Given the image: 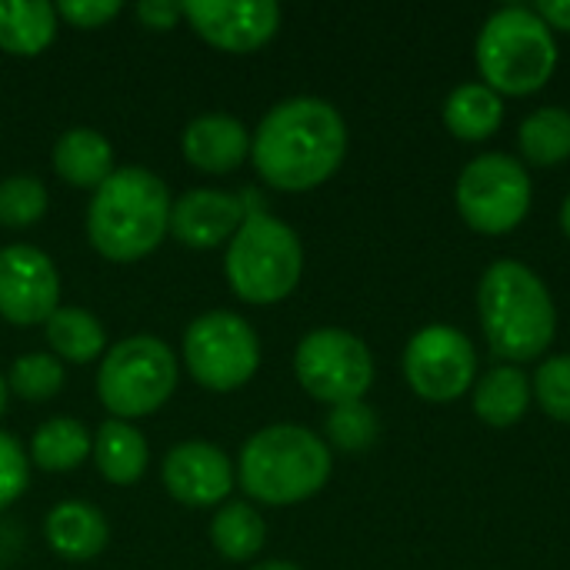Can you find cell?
<instances>
[{"label": "cell", "instance_id": "6da1fadb", "mask_svg": "<svg viewBox=\"0 0 570 570\" xmlns=\"http://www.w3.org/2000/svg\"><path fill=\"white\" fill-rule=\"evenodd\" d=\"M347 154V124L321 97H291L267 110L250 137V160L267 187L304 194L337 174Z\"/></svg>", "mask_w": 570, "mask_h": 570}, {"label": "cell", "instance_id": "7a4b0ae2", "mask_svg": "<svg viewBox=\"0 0 570 570\" xmlns=\"http://www.w3.org/2000/svg\"><path fill=\"white\" fill-rule=\"evenodd\" d=\"M478 314L491 351L508 364L538 361L558 334L548 284L521 261H494L478 284Z\"/></svg>", "mask_w": 570, "mask_h": 570}, {"label": "cell", "instance_id": "3957f363", "mask_svg": "<svg viewBox=\"0 0 570 570\" xmlns=\"http://www.w3.org/2000/svg\"><path fill=\"white\" fill-rule=\"evenodd\" d=\"M167 184L144 167L114 170L87 207V237L107 261L127 264L147 257L170 227Z\"/></svg>", "mask_w": 570, "mask_h": 570}, {"label": "cell", "instance_id": "277c9868", "mask_svg": "<svg viewBox=\"0 0 570 570\" xmlns=\"http://www.w3.org/2000/svg\"><path fill=\"white\" fill-rule=\"evenodd\" d=\"M237 478L244 494L261 504H301L327 484L331 448L301 424H271L244 444Z\"/></svg>", "mask_w": 570, "mask_h": 570}, {"label": "cell", "instance_id": "5b68a950", "mask_svg": "<svg viewBox=\"0 0 570 570\" xmlns=\"http://www.w3.org/2000/svg\"><path fill=\"white\" fill-rule=\"evenodd\" d=\"M478 70L501 97L538 94L558 67L554 30L538 17L534 7H501L478 33Z\"/></svg>", "mask_w": 570, "mask_h": 570}, {"label": "cell", "instance_id": "8992f818", "mask_svg": "<svg viewBox=\"0 0 570 570\" xmlns=\"http://www.w3.org/2000/svg\"><path fill=\"white\" fill-rule=\"evenodd\" d=\"M227 284L257 307L277 304L294 294L304 274V247L294 227L267 210H247L240 230L227 244Z\"/></svg>", "mask_w": 570, "mask_h": 570}, {"label": "cell", "instance_id": "52a82bcc", "mask_svg": "<svg viewBox=\"0 0 570 570\" xmlns=\"http://www.w3.org/2000/svg\"><path fill=\"white\" fill-rule=\"evenodd\" d=\"M177 387L174 351L147 334L114 344L97 371V397L117 417H147L170 401Z\"/></svg>", "mask_w": 570, "mask_h": 570}, {"label": "cell", "instance_id": "ba28073f", "mask_svg": "<svg viewBox=\"0 0 570 570\" xmlns=\"http://www.w3.org/2000/svg\"><path fill=\"white\" fill-rule=\"evenodd\" d=\"M454 200L471 230L494 237L514 230L531 214L534 187L524 164L511 154H481L461 170Z\"/></svg>", "mask_w": 570, "mask_h": 570}, {"label": "cell", "instance_id": "9c48e42d", "mask_svg": "<svg viewBox=\"0 0 570 570\" xmlns=\"http://www.w3.org/2000/svg\"><path fill=\"white\" fill-rule=\"evenodd\" d=\"M184 361L200 387L227 394L244 387L257 374L261 341L244 317L230 311H210L187 327Z\"/></svg>", "mask_w": 570, "mask_h": 570}, {"label": "cell", "instance_id": "30bf717a", "mask_svg": "<svg viewBox=\"0 0 570 570\" xmlns=\"http://www.w3.org/2000/svg\"><path fill=\"white\" fill-rule=\"evenodd\" d=\"M294 374L314 401L337 407L364 401L374 384V357L357 334L341 327H321L297 344Z\"/></svg>", "mask_w": 570, "mask_h": 570}, {"label": "cell", "instance_id": "8fae6325", "mask_svg": "<svg viewBox=\"0 0 570 570\" xmlns=\"http://www.w3.org/2000/svg\"><path fill=\"white\" fill-rule=\"evenodd\" d=\"M474 377V344L451 324H428L404 347V381L421 401L454 404L471 391Z\"/></svg>", "mask_w": 570, "mask_h": 570}, {"label": "cell", "instance_id": "7c38bea8", "mask_svg": "<svg viewBox=\"0 0 570 570\" xmlns=\"http://www.w3.org/2000/svg\"><path fill=\"white\" fill-rule=\"evenodd\" d=\"M60 301V277L53 261L30 247L13 244L0 250V317L30 327L47 324Z\"/></svg>", "mask_w": 570, "mask_h": 570}, {"label": "cell", "instance_id": "4fadbf2b", "mask_svg": "<svg viewBox=\"0 0 570 570\" xmlns=\"http://www.w3.org/2000/svg\"><path fill=\"white\" fill-rule=\"evenodd\" d=\"M184 17L207 43L227 53L261 50L281 27V7L274 0H187Z\"/></svg>", "mask_w": 570, "mask_h": 570}, {"label": "cell", "instance_id": "5bb4252c", "mask_svg": "<svg viewBox=\"0 0 570 570\" xmlns=\"http://www.w3.org/2000/svg\"><path fill=\"white\" fill-rule=\"evenodd\" d=\"M164 488L187 508H214L234 491L230 458L207 441H184L164 458Z\"/></svg>", "mask_w": 570, "mask_h": 570}, {"label": "cell", "instance_id": "9a60e30c", "mask_svg": "<svg viewBox=\"0 0 570 570\" xmlns=\"http://www.w3.org/2000/svg\"><path fill=\"white\" fill-rule=\"evenodd\" d=\"M247 217L244 197L224 190H190L170 204V234L194 250H210L230 240Z\"/></svg>", "mask_w": 570, "mask_h": 570}, {"label": "cell", "instance_id": "2e32d148", "mask_svg": "<svg viewBox=\"0 0 570 570\" xmlns=\"http://www.w3.org/2000/svg\"><path fill=\"white\" fill-rule=\"evenodd\" d=\"M180 150L204 174H230L247 160L250 134L230 114H204L187 124Z\"/></svg>", "mask_w": 570, "mask_h": 570}, {"label": "cell", "instance_id": "e0dca14e", "mask_svg": "<svg viewBox=\"0 0 570 570\" xmlns=\"http://www.w3.org/2000/svg\"><path fill=\"white\" fill-rule=\"evenodd\" d=\"M43 534H47V544L53 548V554H60L63 561H90L110 541L107 518L87 501L57 504L43 521Z\"/></svg>", "mask_w": 570, "mask_h": 570}, {"label": "cell", "instance_id": "ac0fdd59", "mask_svg": "<svg viewBox=\"0 0 570 570\" xmlns=\"http://www.w3.org/2000/svg\"><path fill=\"white\" fill-rule=\"evenodd\" d=\"M53 170L70 187L97 190L114 174V147L90 127H73L53 144Z\"/></svg>", "mask_w": 570, "mask_h": 570}, {"label": "cell", "instance_id": "d6986e66", "mask_svg": "<svg viewBox=\"0 0 570 570\" xmlns=\"http://www.w3.org/2000/svg\"><path fill=\"white\" fill-rule=\"evenodd\" d=\"M441 117H444V127L458 140L478 144V140H488L491 134H498V127L504 124V100L488 83L468 80L448 94Z\"/></svg>", "mask_w": 570, "mask_h": 570}, {"label": "cell", "instance_id": "ffe728a7", "mask_svg": "<svg viewBox=\"0 0 570 570\" xmlns=\"http://www.w3.org/2000/svg\"><path fill=\"white\" fill-rule=\"evenodd\" d=\"M534 394H531V381L514 367V364H501L491 367L478 384H474V414L488 424V428H514L528 407H531Z\"/></svg>", "mask_w": 570, "mask_h": 570}, {"label": "cell", "instance_id": "44dd1931", "mask_svg": "<svg viewBox=\"0 0 570 570\" xmlns=\"http://www.w3.org/2000/svg\"><path fill=\"white\" fill-rule=\"evenodd\" d=\"M90 454L97 461V471L117 488L137 484L147 471V441L127 421H104L94 434Z\"/></svg>", "mask_w": 570, "mask_h": 570}, {"label": "cell", "instance_id": "7402d4cb", "mask_svg": "<svg viewBox=\"0 0 570 570\" xmlns=\"http://www.w3.org/2000/svg\"><path fill=\"white\" fill-rule=\"evenodd\" d=\"M57 7L43 0H0V50L37 57L53 43Z\"/></svg>", "mask_w": 570, "mask_h": 570}, {"label": "cell", "instance_id": "603a6c76", "mask_svg": "<svg viewBox=\"0 0 570 570\" xmlns=\"http://www.w3.org/2000/svg\"><path fill=\"white\" fill-rule=\"evenodd\" d=\"M521 157L534 167H558L570 157V110L538 107L518 127Z\"/></svg>", "mask_w": 570, "mask_h": 570}, {"label": "cell", "instance_id": "cb8c5ba5", "mask_svg": "<svg viewBox=\"0 0 570 570\" xmlns=\"http://www.w3.org/2000/svg\"><path fill=\"white\" fill-rule=\"evenodd\" d=\"M267 541V524L264 518L250 508V504H240V501H227L214 521H210V544L217 548L220 558L227 561H250L261 554Z\"/></svg>", "mask_w": 570, "mask_h": 570}, {"label": "cell", "instance_id": "d4e9b609", "mask_svg": "<svg viewBox=\"0 0 570 570\" xmlns=\"http://www.w3.org/2000/svg\"><path fill=\"white\" fill-rule=\"evenodd\" d=\"M90 434L73 417H53L37 428L30 441V461L43 471H73L90 458Z\"/></svg>", "mask_w": 570, "mask_h": 570}, {"label": "cell", "instance_id": "484cf974", "mask_svg": "<svg viewBox=\"0 0 570 570\" xmlns=\"http://www.w3.org/2000/svg\"><path fill=\"white\" fill-rule=\"evenodd\" d=\"M43 327H47V344L53 347V354L73 364H87L100 357L107 347V334L100 321L80 307H57Z\"/></svg>", "mask_w": 570, "mask_h": 570}, {"label": "cell", "instance_id": "4316f807", "mask_svg": "<svg viewBox=\"0 0 570 570\" xmlns=\"http://www.w3.org/2000/svg\"><path fill=\"white\" fill-rule=\"evenodd\" d=\"M324 428H327V441L344 454H364L377 441V414L364 401L331 407Z\"/></svg>", "mask_w": 570, "mask_h": 570}, {"label": "cell", "instance_id": "83f0119b", "mask_svg": "<svg viewBox=\"0 0 570 570\" xmlns=\"http://www.w3.org/2000/svg\"><path fill=\"white\" fill-rule=\"evenodd\" d=\"M7 381L17 397L43 404L63 387V367L53 354H23L13 361Z\"/></svg>", "mask_w": 570, "mask_h": 570}, {"label": "cell", "instance_id": "f1b7e54d", "mask_svg": "<svg viewBox=\"0 0 570 570\" xmlns=\"http://www.w3.org/2000/svg\"><path fill=\"white\" fill-rule=\"evenodd\" d=\"M47 214V187L37 177L17 174L0 180V224L30 227Z\"/></svg>", "mask_w": 570, "mask_h": 570}, {"label": "cell", "instance_id": "f546056e", "mask_svg": "<svg viewBox=\"0 0 570 570\" xmlns=\"http://www.w3.org/2000/svg\"><path fill=\"white\" fill-rule=\"evenodd\" d=\"M531 394L538 401V407L561 421L570 424V354H558V357H548L538 374H534V384H531Z\"/></svg>", "mask_w": 570, "mask_h": 570}, {"label": "cell", "instance_id": "4dcf8cb0", "mask_svg": "<svg viewBox=\"0 0 570 570\" xmlns=\"http://www.w3.org/2000/svg\"><path fill=\"white\" fill-rule=\"evenodd\" d=\"M30 484V468L27 454L17 438L0 434V511L10 508Z\"/></svg>", "mask_w": 570, "mask_h": 570}, {"label": "cell", "instance_id": "1f68e13d", "mask_svg": "<svg viewBox=\"0 0 570 570\" xmlns=\"http://www.w3.org/2000/svg\"><path fill=\"white\" fill-rule=\"evenodd\" d=\"M120 10H124L120 0H67V3H57V17H63L70 27H80V30L104 27Z\"/></svg>", "mask_w": 570, "mask_h": 570}, {"label": "cell", "instance_id": "d6a6232c", "mask_svg": "<svg viewBox=\"0 0 570 570\" xmlns=\"http://www.w3.org/2000/svg\"><path fill=\"white\" fill-rule=\"evenodd\" d=\"M180 17H184V3H177V0H144V3H137V20L147 30H170V27H177Z\"/></svg>", "mask_w": 570, "mask_h": 570}, {"label": "cell", "instance_id": "836d02e7", "mask_svg": "<svg viewBox=\"0 0 570 570\" xmlns=\"http://www.w3.org/2000/svg\"><path fill=\"white\" fill-rule=\"evenodd\" d=\"M534 10H538V17H541L551 30H564V33H570V0H541Z\"/></svg>", "mask_w": 570, "mask_h": 570}, {"label": "cell", "instance_id": "e575fe53", "mask_svg": "<svg viewBox=\"0 0 570 570\" xmlns=\"http://www.w3.org/2000/svg\"><path fill=\"white\" fill-rule=\"evenodd\" d=\"M254 570H301L297 564H291V561H264V564H257Z\"/></svg>", "mask_w": 570, "mask_h": 570}, {"label": "cell", "instance_id": "d590c367", "mask_svg": "<svg viewBox=\"0 0 570 570\" xmlns=\"http://www.w3.org/2000/svg\"><path fill=\"white\" fill-rule=\"evenodd\" d=\"M561 227H564V234H568L570 240V194L564 197V204H561Z\"/></svg>", "mask_w": 570, "mask_h": 570}, {"label": "cell", "instance_id": "8d00e7d4", "mask_svg": "<svg viewBox=\"0 0 570 570\" xmlns=\"http://www.w3.org/2000/svg\"><path fill=\"white\" fill-rule=\"evenodd\" d=\"M7 411V381L0 377V414Z\"/></svg>", "mask_w": 570, "mask_h": 570}]
</instances>
